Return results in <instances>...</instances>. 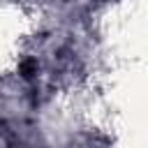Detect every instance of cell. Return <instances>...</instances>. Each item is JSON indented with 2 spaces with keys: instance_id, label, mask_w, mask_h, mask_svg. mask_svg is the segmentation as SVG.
<instances>
[{
  "instance_id": "obj_1",
  "label": "cell",
  "mask_w": 148,
  "mask_h": 148,
  "mask_svg": "<svg viewBox=\"0 0 148 148\" xmlns=\"http://www.w3.org/2000/svg\"><path fill=\"white\" fill-rule=\"evenodd\" d=\"M32 69H35V65H32V62H23V65H21V72H23V76H25V79H30V76H32Z\"/></svg>"
}]
</instances>
